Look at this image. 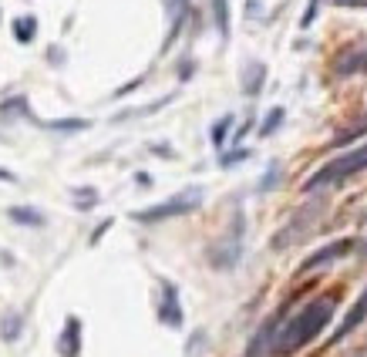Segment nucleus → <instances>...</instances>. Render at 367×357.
<instances>
[{
  "instance_id": "nucleus-20",
  "label": "nucleus",
  "mask_w": 367,
  "mask_h": 357,
  "mask_svg": "<svg viewBox=\"0 0 367 357\" xmlns=\"http://www.w3.org/2000/svg\"><path fill=\"white\" fill-rule=\"evenodd\" d=\"M276 179H280V165H273V169H270V172H266V179H263V182H260V192H266V189H270V186H273V182H276Z\"/></svg>"
},
{
  "instance_id": "nucleus-14",
  "label": "nucleus",
  "mask_w": 367,
  "mask_h": 357,
  "mask_svg": "<svg viewBox=\"0 0 367 357\" xmlns=\"http://www.w3.org/2000/svg\"><path fill=\"white\" fill-rule=\"evenodd\" d=\"M71 199H75L77 209H94V206L101 202V196H98L92 186H85V189H71Z\"/></svg>"
},
{
  "instance_id": "nucleus-2",
  "label": "nucleus",
  "mask_w": 367,
  "mask_h": 357,
  "mask_svg": "<svg viewBox=\"0 0 367 357\" xmlns=\"http://www.w3.org/2000/svg\"><path fill=\"white\" fill-rule=\"evenodd\" d=\"M364 169H367V142L357 145V149H351V152H344V156H337L334 162H327L323 169H317L304 182V192L334 189V186H340L344 179H351V175H357V172H364Z\"/></svg>"
},
{
  "instance_id": "nucleus-12",
  "label": "nucleus",
  "mask_w": 367,
  "mask_h": 357,
  "mask_svg": "<svg viewBox=\"0 0 367 357\" xmlns=\"http://www.w3.org/2000/svg\"><path fill=\"white\" fill-rule=\"evenodd\" d=\"M34 34H37V20L34 17H17L14 20V37L20 44H31Z\"/></svg>"
},
{
  "instance_id": "nucleus-9",
  "label": "nucleus",
  "mask_w": 367,
  "mask_h": 357,
  "mask_svg": "<svg viewBox=\"0 0 367 357\" xmlns=\"http://www.w3.org/2000/svg\"><path fill=\"white\" fill-rule=\"evenodd\" d=\"M4 216L11 219L14 226H31V230H44L47 226V216L41 209H34V206H7Z\"/></svg>"
},
{
  "instance_id": "nucleus-17",
  "label": "nucleus",
  "mask_w": 367,
  "mask_h": 357,
  "mask_svg": "<svg viewBox=\"0 0 367 357\" xmlns=\"http://www.w3.org/2000/svg\"><path fill=\"white\" fill-rule=\"evenodd\" d=\"M283 118H287V111H283V108H273V111H270V115H266V122L260 125V135H263V139H266V135H273Z\"/></svg>"
},
{
  "instance_id": "nucleus-1",
  "label": "nucleus",
  "mask_w": 367,
  "mask_h": 357,
  "mask_svg": "<svg viewBox=\"0 0 367 357\" xmlns=\"http://www.w3.org/2000/svg\"><path fill=\"white\" fill-rule=\"evenodd\" d=\"M337 311L334 296H317L304 303L293 313H276L273 320V337H270V357H290L297 351H304L310 341H317L323 334V327L330 324V317Z\"/></svg>"
},
{
  "instance_id": "nucleus-7",
  "label": "nucleus",
  "mask_w": 367,
  "mask_h": 357,
  "mask_svg": "<svg viewBox=\"0 0 367 357\" xmlns=\"http://www.w3.org/2000/svg\"><path fill=\"white\" fill-rule=\"evenodd\" d=\"M81 317H68L64 320V330L58 334V354L61 357H81Z\"/></svg>"
},
{
  "instance_id": "nucleus-23",
  "label": "nucleus",
  "mask_w": 367,
  "mask_h": 357,
  "mask_svg": "<svg viewBox=\"0 0 367 357\" xmlns=\"http://www.w3.org/2000/svg\"><path fill=\"white\" fill-rule=\"evenodd\" d=\"M334 4H340V7H364L367 0H334Z\"/></svg>"
},
{
  "instance_id": "nucleus-18",
  "label": "nucleus",
  "mask_w": 367,
  "mask_h": 357,
  "mask_svg": "<svg viewBox=\"0 0 367 357\" xmlns=\"http://www.w3.org/2000/svg\"><path fill=\"white\" fill-rule=\"evenodd\" d=\"M232 128V115H226V118H219V122L213 125V145L216 149H223V142H226V135H230Z\"/></svg>"
},
{
  "instance_id": "nucleus-21",
  "label": "nucleus",
  "mask_w": 367,
  "mask_h": 357,
  "mask_svg": "<svg viewBox=\"0 0 367 357\" xmlns=\"http://www.w3.org/2000/svg\"><path fill=\"white\" fill-rule=\"evenodd\" d=\"M240 158H249V149H240V152H230V156H223V165H236Z\"/></svg>"
},
{
  "instance_id": "nucleus-6",
  "label": "nucleus",
  "mask_w": 367,
  "mask_h": 357,
  "mask_svg": "<svg viewBox=\"0 0 367 357\" xmlns=\"http://www.w3.org/2000/svg\"><path fill=\"white\" fill-rule=\"evenodd\" d=\"M334 75L347 78V75H367V44L344 47L334 61Z\"/></svg>"
},
{
  "instance_id": "nucleus-8",
  "label": "nucleus",
  "mask_w": 367,
  "mask_h": 357,
  "mask_svg": "<svg viewBox=\"0 0 367 357\" xmlns=\"http://www.w3.org/2000/svg\"><path fill=\"white\" fill-rule=\"evenodd\" d=\"M364 320H367V287H364V294H361L357 300H354V307L347 311V317H344V324H340V327L334 330V337H330V341H344V337H347L351 330H357V327L364 324Z\"/></svg>"
},
{
  "instance_id": "nucleus-22",
  "label": "nucleus",
  "mask_w": 367,
  "mask_h": 357,
  "mask_svg": "<svg viewBox=\"0 0 367 357\" xmlns=\"http://www.w3.org/2000/svg\"><path fill=\"white\" fill-rule=\"evenodd\" d=\"M317 4H321V0H313V4H310V11H306L304 20H300V27H310V24H313V17H317Z\"/></svg>"
},
{
  "instance_id": "nucleus-27",
  "label": "nucleus",
  "mask_w": 367,
  "mask_h": 357,
  "mask_svg": "<svg viewBox=\"0 0 367 357\" xmlns=\"http://www.w3.org/2000/svg\"><path fill=\"white\" fill-rule=\"evenodd\" d=\"M364 253H367V239H364Z\"/></svg>"
},
{
  "instance_id": "nucleus-15",
  "label": "nucleus",
  "mask_w": 367,
  "mask_h": 357,
  "mask_svg": "<svg viewBox=\"0 0 367 357\" xmlns=\"http://www.w3.org/2000/svg\"><path fill=\"white\" fill-rule=\"evenodd\" d=\"M213 11H216V27L223 37H230V0H213Z\"/></svg>"
},
{
  "instance_id": "nucleus-19",
  "label": "nucleus",
  "mask_w": 367,
  "mask_h": 357,
  "mask_svg": "<svg viewBox=\"0 0 367 357\" xmlns=\"http://www.w3.org/2000/svg\"><path fill=\"white\" fill-rule=\"evenodd\" d=\"M361 135H367V118L361 125H354V128H347V132H340L334 139V145H347V142H354V139H361Z\"/></svg>"
},
{
  "instance_id": "nucleus-3",
  "label": "nucleus",
  "mask_w": 367,
  "mask_h": 357,
  "mask_svg": "<svg viewBox=\"0 0 367 357\" xmlns=\"http://www.w3.org/2000/svg\"><path fill=\"white\" fill-rule=\"evenodd\" d=\"M202 189H185V192H179V196H172V199L166 202H155V206H149V209H138V213H132V219L135 223H162V219H175V216H189L192 209H199L202 206Z\"/></svg>"
},
{
  "instance_id": "nucleus-4",
  "label": "nucleus",
  "mask_w": 367,
  "mask_h": 357,
  "mask_svg": "<svg viewBox=\"0 0 367 357\" xmlns=\"http://www.w3.org/2000/svg\"><path fill=\"white\" fill-rule=\"evenodd\" d=\"M158 320L172 330H179L185 320L182 313V303H179V287L172 280H162V307H158Z\"/></svg>"
},
{
  "instance_id": "nucleus-24",
  "label": "nucleus",
  "mask_w": 367,
  "mask_h": 357,
  "mask_svg": "<svg viewBox=\"0 0 367 357\" xmlns=\"http://www.w3.org/2000/svg\"><path fill=\"white\" fill-rule=\"evenodd\" d=\"M0 182H17V175L11 169H0Z\"/></svg>"
},
{
  "instance_id": "nucleus-26",
  "label": "nucleus",
  "mask_w": 367,
  "mask_h": 357,
  "mask_svg": "<svg viewBox=\"0 0 367 357\" xmlns=\"http://www.w3.org/2000/svg\"><path fill=\"white\" fill-rule=\"evenodd\" d=\"M108 226H111V223H101V226H98V230H94V233H92V243H98V239H101V233H105Z\"/></svg>"
},
{
  "instance_id": "nucleus-16",
  "label": "nucleus",
  "mask_w": 367,
  "mask_h": 357,
  "mask_svg": "<svg viewBox=\"0 0 367 357\" xmlns=\"http://www.w3.org/2000/svg\"><path fill=\"white\" fill-rule=\"evenodd\" d=\"M41 128H51V132H85L88 122L85 118H64V122H41Z\"/></svg>"
},
{
  "instance_id": "nucleus-25",
  "label": "nucleus",
  "mask_w": 367,
  "mask_h": 357,
  "mask_svg": "<svg viewBox=\"0 0 367 357\" xmlns=\"http://www.w3.org/2000/svg\"><path fill=\"white\" fill-rule=\"evenodd\" d=\"M0 266H17V260L11 253H0Z\"/></svg>"
},
{
  "instance_id": "nucleus-5",
  "label": "nucleus",
  "mask_w": 367,
  "mask_h": 357,
  "mask_svg": "<svg viewBox=\"0 0 367 357\" xmlns=\"http://www.w3.org/2000/svg\"><path fill=\"white\" fill-rule=\"evenodd\" d=\"M351 249H354V239H337V243H330V246H321L313 256H306L304 263H300V273H313V270H321V266L337 263V260L347 256Z\"/></svg>"
},
{
  "instance_id": "nucleus-13",
  "label": "nucleus",
  "mask_w": 367,
  "mask_h": 357,
  "mask_svg": "<svg viewBox=\"0 0 367 357\" xmlns=\"http://www.w3.org/2000/svg\"><path fill=\"white\" fill-rule=\"evenodd\" d=\"M0 118H31V108H27L24 98H11V101L0 105Z\"/></svg>"
},
{
  "instance_id": "nucleus-11",
  "label": "nucleus",
  "mask_w": 367,
  "mask_h": 357,
  "mask_svg": "<svg viewBox=\"0 0 367 357\" xmlns=\"http://www.w3.org/2000/svg\"><path fill=\"white\" fill-rule=\"evenodd\" d=\"M263 78H266V68H263L260 61H253L249 68H246V75H243V92L246 94H260Z\"/></svg>"
},
{
  "instance_id": "nucleus-10",
  "label": "nucleus",
  "mask_w": 367,
  "mask_h": 357,
  "mask_svg": "<svg viewBox=\"0 0 367 357\" xmlns=\"http://www.w3.org/2000/svg\"><path fill=\"white\" fill-rule=\"evenodd\" d=\"M20 334H24V313L7 311L4 317H0V341L14 344V341H20Z\"/></svg>"
}]
</instances>
